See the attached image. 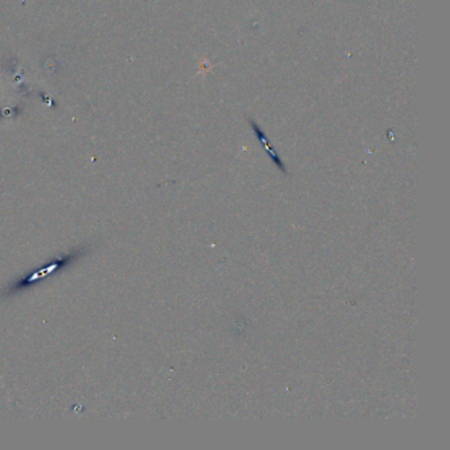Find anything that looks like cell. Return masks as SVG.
Returning a JSON list of instances; mask_svg holds the SVG:
<instances>
[{"label":"cell","instance_id":"cell-1","mask_svg":"<svg viewBox=\"0 0 450 450\" xmlns=\"http://www.w3.org/2000/svg\"><path fill=\"white\" fill-rule=\"evenodd\" d=\"M251 124H252V128H254L255 133H256L257 140H259V142H260L261 144H263L264 148H265V151H267V152H268V155H269V157H271L272 161H274V163L276 164V166H278V168L281 170V172H284V173L287 172V170H285L284 164H283V161H281L280 157H279V156H278V153L275 152V149L272 148V146H271V144H269V142H268V139H267V138H265V135H264V132L260 129V127H259V125H257L255 122H252V120H251Z\"/></svg>","mask_w":450,"mask_h":450}]
</instances>
